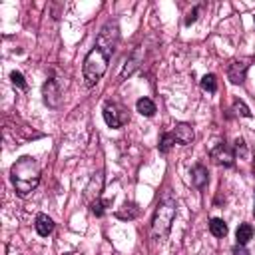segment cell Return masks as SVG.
Masks as SVG:
<instances>
[{
	"label": "cell",
	"instance_id": "cell-11",
	"mask_svg": "<svg viewBox=\"0 0 255 255\" xmlns=\"http://www.w3.org/2000/svg\"><path fill=\"white\" fill-rule=\"evenodd\" d=\"M207 179H209V173H207V169H205L201 163H195V165L191 167V181H193V185L201 189V187H205Z\"/></svg>",
	"mask_w": 255,
	"mask_h": 255
},
{
	"label": "cell",
	"instance_id": "cell-4",
	"mask_svg": "<svg viewBox=\"0 0 255 255\" xmlns=\"http://www.w3.org/2000/svg\"><path fill=\"white\" fill-rule=\"evenodd\" d=\"M102 114H104V120H106V124H108L110 128H122L124 124L129 122L128 110L122 108L118 102H106Z\"/></svg>",
	"mask_w": 255,
	"mask_h": 255
},
{
	"label": "cell",
	"instance_id": "cell-21",
	"mask_svg": "<svg viewBox=\"0 0 255 255\" xmlns=\"http://www.w3.org/2000/svg\"><path fill=\"white\" fill-rule=\"evenodd\" d=\"M197 14H199V6H195L189 14H187V18H185V26H189V24H193L195 20H197Z\"/></svg>",
	"mask_w": 255,
	"mask_h": 255
},
{
	"label": "cell",
	"instance_id": "cell-10",
	"mask_svg": "<svg viewBox=\"0 0 255 255\" xmlns=\"http://www.w3.org/2000/svg\"><path fill=\"white\" fill-rule=\"evenodd\" d=\"M34 227H36L38 235H42V237H48V235L54 231V221H52V217H48L46 213H40V215L36 217V223H34Z\"/></svg>",
	"mask_w": 255,
	"mask_h": 255
},
{
	"label": "cell",
	"instance_id": "cell-2",
	"mask_svg": "<svg viewBox=\"0 0 255 255\" xmlns=\"http://www.w3.org/2000/svg\"><path fill=\"white\" fill-rule=\"evenodd\" d=\"M112 54H114L112 50L102 48V46H98V44L88 52V56L84 58V68H82L86 86H94V84L106 74Z\"/></svg>",
	"mask_w": 255,
	"mask_h": 255
},
{
	"label": "cell",
	"instance_id": "cell-7",
	"mask_svg": "<svg viewBox=\"0 0 255 255\" xmlns=\"http://www.w3.org/2000/svg\"><path fill=\"white\" fill-rule=\"evenodd\" d=\"M249 68V62H243V60H235L231 62L229 70H227V78L231 84H243L245 82V72Z\"/></svg>",
	"mask_w": 255,
	"mask_h": 255
},
{
	"label": "cell",
	"instance_id": "cell-9",
	"mask_svg": "<svg viewBox=\"0 0 255 255\" xmlns=\"http://www.w3.org/2000/svg\"><path fill=\"white\" fill-rule=\"evenodd\" d=\"M171 133H173L175 141L181 143V145H189L193 141V128L189 124H177Z\"/></svg>",
	"mask_w": 255,
	"mask_h": 255
},
{
	"label": "cell",
	"instance_id": "cell-20",
	"mask_svg": "<svg viewBox=\"0 0 255 255\" xmlns=\"http://www.w3.org/2000/svg\"><path fill=\"white\" fill-rule=\"evenodd\" d=\"M10 80H12V84H14V86H18L20 90H26V82H24V76H22L20 72H16V70H14V72L10 74Z\"/></svg>",
	"mask_w": 255,
	"mask_h": 255
},
{
	"label": "cell",
	"instance_id": "cell-6",
	"mask_svg": "<svg viewBox=\"0 0 255 255\" xmlns=\"http://www.w3.org/2000/svg\"><path fill=\"white\" fill-rule=\"evenodd\" d=\"M211 159H213L215 163H219V165L231 167V165H233L235 155H233V151H231V147H229V145H225V143H217V145L211 149Z\"/></svg>",
	"mask_w": 255,
	"mask_h": 255
},
{
	"label": "cell",
	"instance_id": "cell-5",
	"mask_svg": "<svg viewBox=\"0 0 255 255\" xmlns=\"http://www.w3.org/2000/svg\"><path fill=\"white\" fill-rule=\"evenodd\" d=\"M42 96H44V102L50 106V108H56L62 100V88L58 84V80L50 78L44 86H42Z\"/></svg>",
	"mask_w": 255,
	"mask_h": 255
},
{
	"label": "cell",
	"instance_id": "cell-12",
	"mask_svg": "<svg viewBox=\"0 0 255 255\" xmlns=\"http://www.w3.org/2000/svg\"><path fill=\"white\" fill-rule=\"evenodd\" d=\"M253 237V227L249 223H241L235 231V239H237V245H247L249 239Z\"/></svg>",
	"mask_w": 255,
	"mask_h": 255
},
{
	"label": "cell",
	"instance_id": "cell-18",
	"mask_svg": "<svg viewBox=\"0 0 255 255\" xmlns=\"http://www.w3.org/2000/svg\"><path fill=\"white\" fill-rule=\"evenodd\" d=\"M110 203H112L110 199H104V201L96 199V201L92 203V213H94V215H98V217H100V215H104V209H106Z\"/></svg>",
	"mask_w": 255,
	"mask_h": 255
},
{
	"label": "cell",
	"instance_id": "cell-14",
	"mask_svg": "<svg viewBox=\"0 0 255 255\" xmlns=\"http://www.w3.org/2000/svg\"><path fill=\"white\" fill-rule=\"evenodd\" d=\"M135 108H137V112H139L141 116H147V118H151V116L155 114V104H153L149 98H139L137 104H135Z\"/></svg>",
	"mask_w": 255,
	"mask_h": 255
},
{
	"label": "cell",
	"instance_id": "cell-15",
	"mask_svg": "<svg viewBox=\"0 0 255 255\" xmlns=\"http://www.w3.org/2000/svg\"><path fill=\"white\" fill-rule=\"evenodd\" d=\"M209 231L215 235V237H225L227 235V223L223 219H211L209 221Z\"/></svg>",
	"mask_w": 255,
	"mask_h": 255
},
{
	"label": "cell",
	"instance_id": "cell-3",
	"mask_svg": "<svg viewBox=\"0 0 255 255\" xmlns=\"http://www.w3.org/2000/svg\"><path fill=\"white\" fill-rule=\"evenodd\" d=\"M175 217V199L171 197L169 191H165L155 207L153 219H151V237L153 239H163L169 229H171V221Z\"/></svg>",
	"mask_w": 255,
	"mask_h": 255
},
{
	"label": "cell",
	"instance_id": "cell-1",
	"mask_svg": "<svg viewBox=\"0 0 255 255\" xmlns=\"http://www.w3.org/2000/svg\"><path fill=\"white\" fill-rule=\"evenodd\" d=\"M10 179L18 191V195H28L38 183H40V167L34 157H20L12 169H10Z\"/></svg>",
	"mask_w": 255,
	"mask_h": 255
},
{
	"label": "cell",
	"instance_id": "cell-22",
	"mask_svg": "<svg viewBox=\"0 0 255 255\" xmlns=\"http://www.w3.org/2000/svg\"><path fill=\"white\" fill-rule=\"evenodd\" d=\"M231 255H249V251L245 249V245H235L231 249Z\"/></svg>",
	"mask_w": 255,
	"mask_h": 255
},
{
	"label": "cell",
	"instance_id": "cell-19",
	"mask_svg": "<svg viewBox=\"0 0 255 255\" xmlns=\"http://www.w3.org/2000/svg\"><path fill=\"white\" fill-rule=\"evenodd\" d=\"M233 110H235L237 114H241L243 118H251V110H249L241 100H235V102H233Z\"/></svg>",
	"mask_w": 255,
	"mask_h": 255
},
{
	"label": "cell",
	"instance_id": "cell-17",
	"mask_svg": "<svg viewBox=\"0 0 255 255\" xmlns=\"http://www.w3.org/2000/svg\"><path fill=\"white\" fill-rule=\"evenodd\" d=\"M201 88H203L205 92H215V90H217V82H215V76H213V74H207V76H203V78H201Z\"/></svg>",
	"mask_w": 255,
	"mask_h": 255
},
{
	"label": "cell",
	"instance_id": "cell-8",
	"mask_svg": "<svg viewBox=\"0 0 255 255\" xmlns=\"http://www.w3.org/2000/svg\"><path fill=\"white\" fill-rule=\"evenodd\" d=\"M141 60H143V50H141V48H135L133 54L128 58V62H126V66H124V70H122V74H120V80H126L128 76H131V74L139 68Z\"/></svg>",
	"mask_w": 255,
	"mask_h": 255
},
{
	"label": "cell",
	"instance_id": "cell-13",
	"mask_svg": "<svg viewBox=\"0 0 255 255\" xmlns=\"http://www.w3.org/2000/svg\"><path fill=\"white\" fill-rule=\"evenodd\" d=\"M137 213H139V209H137L135 203H124V205L116 211V217H118V219H135Z\"/></svg>",
	"mask_w": 255,
	"mask_h": 255
},
{
	"label": "cell",
	"instance_id": "cell-16",
	"mask_svg": "<svg viewBox=\"0 0 255 255\" xmlns=\"http://www.w3.org/2000/svg\"><path fill=\"white\" fill-rule=\"evenodd\" d=\"M175 143V137H173V133L169 131V133H163L161 135V139H159V151L161 153H167L169 149H171V145Z\"/></svg>",
	"mask_w": 255,
	"mask_h": 255
}]
</instances>
